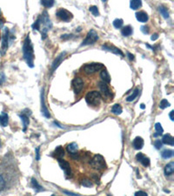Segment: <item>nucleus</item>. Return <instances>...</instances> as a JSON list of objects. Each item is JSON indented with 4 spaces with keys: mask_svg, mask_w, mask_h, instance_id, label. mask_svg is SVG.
I'll list each match as a JSON object with an SVG mask.
<instances>
[{
    "mask_svg": "<svg viewBox=\"0 0 174 196\" xmlns=\"http://www.w3.org/2000/svg\"><path fill=\"white\" fill-rule=\"evenodd\" d=\"M23 55L24 58L26 60L27 66L31 68L34 67V50H33V46L31 43V38L29 34L26 37L24 45H23Z\"/></svg>",
    "mask_w": 174,
    "mask_h": 196,
    "instance_id": "obj_1",
    "label": "nucleus"
},
{
    "mask_svg": "<svg viewBox=\"0 0 174 196\" xmlns=\"http://www.w3.org/2000/svg\"><path fill=\"white\" fill-rule=\"evenodd\" d=\"M101 98H102V96H101V94H100L99 92H97V91H92V92H89L86 94V96H85V101L90 106H98L100 104Z\"/></svg>",
    "mask_w": 174,
    "mask_h": 196,
    "instance_id": "obj_2",
    "label": "nucleus"
},
{
    "mask_svg": "<svg viewBox=\"0 0 174 196\" xmlns=\"http://www.w3.org/2000/svg\"><path fill=\"white\" fill-rule=\"evenodd\" d=\"M90 166L93 169H96V170H102L106 167L105 160L102 155L100 154L95 155L92 160H90Z\"/></svg>",
    "mask_w": 174,
    "mask_h": 196,
    "instance_id": "obj_3",
    "label": "nucleus"
},
{
    "mask_svg": "<svg viewBox=\"0 0 174 196\" xmlns=\"http://www.w3.org/2000/svg\"><path fill=\"white\" fill-rule=\"evenodd\" d=\"M104 69V65L100 63H92V64H87L85 65L82 67V71L85 73H86L88 75H92L94 73H96L98 71Z\"/></svg>",
    "mask_w": 174,
    "mask_h": 196,
    "instance_id": "obj_4",
    "label": "nucleus"
},
{
    "mask_svg": "<svg viewBox=\"0 0 174 196\" xmlns=\"http://www.w3.org/2000/svg\"><path fill=\"white\" fill-rule=\"evenodd\" d=\"M97 39H98V35H97V31L93 30V29H91V31H89V32L87 33L86 38L82 42L81 46L93 45V44H95L97 41Z\"/></svg>",
    "mask_w": 174,
    "mask_h": 196,
    "instance_id": "obj_5",
    "label": "nucleus"
},
{
    "mask_svg": "<svg viewBox=\"0 0 174 196\" xmlns=\"http://www.w3.org/2000/svg\"><path fill=\"white\" fill-rule=\"evenodd\" d=\"M57 162L62 168V170H64V172H65V175L66 177V179L71 178L72 175V173L69 162L65 160H63V159H57Z\"/></svg>",
    "mask_w": 174,
    "mask_h": 196,
    "instance_id": "obj_6",
    "label": "nucleus"
},
{
    "mask_svg": "<svg viewBox=\"0 0 174 196\" xmlns=\"http://www.w3.org/2000/svg\"><path fill=\"white\" fill-rule=\"evenodd\" d=\"M98 87H99V90H100V94L101 96H103L105 98H110L113 97V93L111 92L110 88L108 87V85L106 83L101 82L98 83Z\"/></svg>",
    "mask_w": 174,
    "mask_h": 196,
    "instance_id": "obj_7",
    "label": "nucleus"
},
{
    "mask_svg": "<svg viewBox=\"0 0 174 196\" xmlns=\"http://www.w3.org/2000/svg\"><path fill=\"white\" fill-rule=\"evenodd\" d=\"M57 17L60 19V20L64 21V22H68L72 18V14L69 11V10H65V9H59L56 12Z\"/></svg>",
    "mask_w": 174,
    "mask_h": 196,
    "instance_id": "obj_8",
    "label": "nucleus"
},
{
    "mask_svg": "<svg viewBox=\"0 0 174 196\" xmlns=\"http://www.w3.org/2000/svg\"><path fill=\"white\" fill-rule=\"evenodd\" d=\"M72 87L74 90V93L76 94H79L84 88V80L81 78L76 77L72 80Z\"/></svg>",
    "mask_w": 174,
    "mask_h": 196,
    "instance_id": "obj_9",
    "label": "nucleus"
},
{
    "mask_svg": "<svg viewBox=\"0 0 174 196\" xmlns=\"http://www.w3.org/2000/svg\"><path fill=\"white\" fill-rule=\"evenodd\" d=\"M9 29L5 28L4 34H3V40H2V54L4 55L6 52V50L8 49L9 46Z\"/></svg>",
    "mask_w": 174,
    "mask_h": 196,
    "instance_id": "obj_10",
    "label": "nucleus"
},
{
    "mask_svg": "<svg viewBox=\"0 0 174 196\" xmlns=\"http://www.w3.org/2000/svg\"><path fill=\"white\" fill-rule=\"evenodd\" d=\"M39 18H40V23L45 26L44 28H46V29L50 30L51 27H52V24H51V19H50L49 15H48V13H47L46 10H45V11L42 13L41 16L39 17Z\"/></svg>",
    "mask_w": 174,
    "mask_h": 196,
    "instance_id": "obj_11",
    "label": "nucleus"
},
{
    "mask_svg": "<svg viewBox=\"0 0 174 196\" xmlns=\"http://www.w3.org/2000/svg\"><path fill=\"white\" fill-rule=\"evenodd\" d=\"M66 52H61L57 57L55 58V60L53 61V63H52V65H51V72H53L55 70H56L57 68V67L59 66H60V64L62 63V61L66 58Z\"/></svg>",
    "mask_w": 174,
    "mask_h": 196,
    "instance_id": "obj_12",
    "label": "nucleus"
},
{
    "mask_svg": "<svg viewBox=\"0 0 174 196\" xmlns=\"http://www.w3.org/2000/svg\"><path fill=\"white\" fill-rule=\"evenodd\" d=\"M102 49L103 50H105V51H108V52H113V53L116 54V55H120V56L124 57L123 52H122L120 49H118V48H117L116 46H112V45H110V44H105V45H103Z\"/></svg>",
    "mask_w": 174,
    "mask_h": 196,
    "instance_id": "obj_13",
    "label": "nucleus"
},
{
    "mask_svg": "<svg viewBox=\"0 0 174 196\" xmlns=\"http://www.w3.org/2000/svg\"><path fill=\"white\" fill-rule=\"evenodd\" d=\"M41 113L47 119L51 118V114L49 113V110L47 109L45 103V92H44V88L42 89L41 91Z\"/></svg>",
    "mask_w": 174,
    "mask_h": 196,
    "instance_id": "obj_14",
    "label": "nucleus"
},
{
    "mask_svg": "<svg viewBox=\"0 0 174 196\" xmlns=\"http://www.w3.org/2000/svg\"><path fill=\"white\" fill-rule=\"evenodd\" d=\"M136 160L139 161L145 167L149 166V165H150V159H149L148 157L144 156V154H142V153H138V154L136 155Z\"/></svg>",
    "mask_w": 174,
    "mask_h": 196,
    "instance_id": "obj_15",
    "label": "nucleus"
},
{
    "mask_svg": "<svg viewBox=\"0 0 174 196\" xmlns=\"http://www.w3.org/2000/svg\"><path fill=\"white\" fill-rule=\"evenodd\" d=\"M132 146L134 147V149L136 150H140L143 148L144 146V139L141 137H136L135 139H133L132 141Z\"/></svg>",
    "mask_w": 174,
    "mask_h": 196,
    "instance_id": "obj_16",
    "label": "nucleus"
},
{
    "mask_svg": "<svg viewBox=\"0 0 174 196\" xmlns=\"http://www.w3.org/2000/svg\"><path fill=\"white\" fill-rule=\"evenodd\" d=\"M136 18H137V20L139 21V22H141V23H145V22H147L149 19V16L148 14L146 13V12H144V11H138V12H136Z\"/></svg>",
    "mask_w": 174,
    "mask_h": 196,
    "instance_id": "obj_17",
    "label": "nucleus"
},
{
    "mask_svg": "<svg viewBox=\"0 0 174 196\" xmlns=\"http://www.w3.org/2000/svg\"><path fill=\"white\" fill-rule=\"evenodd\" d=\"M18 116H19V118H20L21 120H22V122H23V126H24L23 131H24V132H26V129H27V127H28V126H29V123H30L29 116H28L26 114H25L24 112H23L22 114H18Z\"/></svg>",
    "mask_w": 174,
    "mask_h": 196,
    "instance_id": "obj_18",
    "label": "nucleus"
},
{
    "mask_svg": "<svg viewBox=\"0 0 174 196\" xmlns=\"http://www.w3.org/2000/svg\"><path fill=\"white\" fill-rule=\"evenodd\" d=\"M162 143L165 145H170V146H174V138L171 134H164L162 138Z\"/></svg>",
    "mask_w": 174,
    "mask_h": 196,
    "instance_id": "obj_19",
    "label": "nucleus"
},
{
    "mask_svg": "<svg viewBox=\"0 0 174 196\" xmlns=\"http://www.w3.org/2000/svg\"><path fill=\"white\" fill-rule=\"evenodd\" d=\"M64 155H65V150L63 148V146H57L54 150L53 156L56 157L57 159H62L64 157Z\"/></svg>",
    "mask_w": 174,
    "mask_h": 196,
    "instance_id": "obj_20",
    "label": "nucleus"
},
{
    "mask_svg": "<svg viewBox=\"0 0 174 196\" xmlns=\"http://www.w3.org/2000/svg\"><path fill=\"white\" fill-rule=\"evenodd\" d=\"M164 174L166 176H171L174 173V162H170L164 166Z\"/></svg>",
    "mask_w": 174,
    "mask_h": 196,
    "instance_id": "obj_21",
    "label": "nucleus"
},
{
    "mask_svg": "<svg viewBox=\"0 0 174 196\" xmlns=\"http://www.w3.org/2000/svg\"><path fill=\"white\" fill-rule=\"evenodd\" d=\"M9 123V117H8V114L3 112L1 115H0V125L3 126V127H5L7 126V125Z\"/></svg>",
    "mask_w": 174,
    "mask_h": 196,
    "instance_id": "obj_22",
    "label": "nucleus"
},
{
    "mask_svg": "<svg viewBox=\"0 0 174 196\" xmlns=\"http://www.w3.org/2000/svg\"><path fill=\"white\" fill-rule=\"evenodd\" d=\"M31 187H32L37 193L44 191V187L38 184V181H37L35 178H32V179H31Z\"/></svg>",
    "mask_w": 174,
    "mask_h": 196,
    "instance_id": "obj_23",
    "label": "nucleus"
},
{
    "mask_svg": "<svg viewBox=\"0 0 174 196\" xmlns=\"http://www.w3.org/2000/svg\"><path fill=\"white\" fill-rule=\"evenodd\" d=\"M100 78H102L103 82L105 83H110L111 82V76L109 75L108 72L105 70V69H103L101 72H100Z\"/></svg>",
    "mask_w": 174,
    "mask_h": 196,
    "instance_id": "obj_24",
    "label": "nucleus"
},
{
    "mask_svg": "<svg viewBox=\"0 0 174 196\" xmlns=\"http://www.w3.org/2000/svg\"><path fill=\"white\" fill-rule=\"evenodd\" d=\"M132 27L131 26H125V27H123V29L121 30V34H122L124 37L131 36V35L132 34Z\"/></svg>",
    "mask_w": 174,
    "mask_h": 196,
    "instance_id": "obj_25",
    "label": "nucleus"
},
{
    "mask_svg": "<svg viewBox=\"0 0 174 196\" xmlns=\"http://www.w3.org/2000/svg\"><path fill=\"white\" fill-rule=\"evenodd\" d=\"M173 151L172 149H164L162 153H161V156H162V158L163 159H165V160H167V159H170V158H172V156H173Z\"/></svg>",
    "mask_w": 174,
    "mask_h": 196,
    "instance_id": "obj_26",
    "label": "nucleus"
},
{
    "mask_svg": "<svg viewBox=\"0 0 174 196\" xmlns=\"http://www.w3.org/2000/svg\"><path fill=\"white\" fill-rule=\"evenodd\" d=\"M123 112V109H122V106L119 105V104H116L114 105L112 108V113L115 115H119V114H122Z\"/></svg>",
    "mask_w": 174,
    "mask_h": 196,
    "instance_id": "obj_27",
    "label": "nucleus"
},
{
    "mask_svg": "<svg viewBox=\"0 0 174 196\" xmlns=\"http://www.w3.org/2000/svg\"><path fill=\"white\" fill-rule=\"evenodd\" d=\"M142 2L140 0H132L130 2V6L132 10H138L139 7H141Z\"/></svg>",
    "mask_w": 174,
    "mask_h": 196,
    "instance_id": "obj_28",
    "label": "nucleus"
},
{
    "mask_svg": "<svg viewBox=\"0 0 174 196\" xmlns=\"http://www.w3.org/2000/svg\"><path fill=\"white\" fill-rule=\"evenodd\" d=\"M159 12H160V14L164 17V18L165 19H167V18H169V12H168V10L164 7V6H159Z\"/></svg>",
    "mask_w": 174,
    "mask_h": 196,
    "instance_id": "obj_29",
    "label": "nucleus"
},
{
    "mask_svg": "<svg viewBox=\"0 0 174 196\" xmlns=\"http://www.w3.org/2000/svg\"><path fill=\"white\" fill-rule=\"evenodd\" d=\"M67 151L69 152V154L71 153H75L77 151V143L73 142V143H71L70 145H68L66 147Z\"/></svg>",
    "mask_w": 174,
    "mask_h": 196,
    "instance_id": "obj_30",
    "label": "nucleus"
},
{
    "mask_svg": "<svg viewBox=\"0 0 174 196\" xmlns=\"http://www.w3.org/2000/svg\"><path fill=\"white\" fill-rule=\"evenodd\" d=\"M138 93H139V90H138V88H136V89L134 90V92L132 93V95H130L129 97H127L126 100H127L128 102H131V101L134 100L135 98L138 97Z\"/></svg>",
    "mask_w": 174,
    "mask_h": 196,
    "instance_id": "obj_31",
    "label": "nucleus"
},
{
    "mask_svg": "<svg viewBox=\"0 0 174 196\" xmlns=\"http://www.w3.org/2000/svg\"><path fill=\"white\" fill-rule=\"evenodd\" d=\"M54 0H42L41 5H44L46 8H51L54 5Z\"/></svg>",
    "mask_w": 174,
    "mask_h": 196,
    "instance_id": "obj_32",
    "label": "nucleus"
},
{
    "mask_svg": "<svg viewBox=\"0 0 174 196\" xmlns=\"http://www.w3.org/2000/svg\"><path fill=\"white\" fill-rule=\"evenodd\" d=\"M123 24L124 21L123 19H121V18H117V19H115V20L113 21V26H114L116 29H120V28L123 26Z\"/></svg>",
    "mask_w": 174,
    "mask_h": 196,
    "instance_id": "obj_33",
    "label": "nucleus"
},
{
    "mask_svg": "<svg viewBox=\"0 0 174 196\" xmlns=\"http://www.w3.org/2000/svg\"><path fill=\"white\" fill-rule=\"evenodd\" d=\"M81 185L85 186V187H92L93 186L92 181L91 180H89V179H86V178L83 179L82 181H81Z\"/></svg>",
    "mask_w": 174,
    "mask_h": 196,
    "instance_id": "obj_34",
    "label": "nucleus"
},
{
    "mask_svg": "<svg viewBox=\"0 0 174 196\" xmlns=\"http://www.w3.org/2000/svg\"><path fill=\"white\" fill-rule=\"evenodd\" d=\"M40 26H41V23H40V18H39V17L37 18V20L32 24V29L33 30H36V31H39L40 30Z\"/></svg>",
    "mask_w": 174,
    "mask_h": 196,
    "instance_id": "obj_35",
    "label": "nucleus"
},
{
    "mask_svg": "<svg viewBox=\"0 0 174 196\" xmlns=\"http://www.w3.org/2000/svg\"><path fill=\"white\" fill-rule=\"evenodd\" d=\"M6 187V181H5V177L0 174V191L4 190Z\"/></svg>",
    "mask_w": 174,
    "mask_h": 196,
    "instance_id": "obj_36",
    "label": "nucleus"
},
{
    "mask_svg": "<svg viewBox=\"0 0 174 196\" xmlns=\"http://www.w3.org/2000/svg\"><path fill=\"white\" fill-rule=\"evenodd\" d=\"M89 10H90V11L92 12V15H93V16H95V17H97V16H99V11H98V9H97V6H95V5H92V6H90Z\"/></svg>",
    "mask_w": 174,
    "mask_h": 196,
    "instance_id": "obj_37",
    "label": "nucleus"
},
{
    "mask_svg": "<svg viewBox=\"0 0 174 196\" xmlns=\"http://www.w3.org/2000/svg\"><path fill=\"white\" fill-rule=\"evenodd\" d=\"M171 106V105H170V103L166 100V99H162L160 104H159V108L164 109L166 108V107H168V106Z\"/></svg>",
    "mask_w": 174,
    "mask_h": 196,
    "instance_id": "obj_38",
    "label": "nucleus"
},
{
    "mask_svg": "<svg viewBox=\"0 0 174 196\" xmlns=\"http://www.w3.org/2000/svg\"><path fill=\"white\" fill-rule=\"evenodd\" d=\"M155 130L157 131L158 134H161V135H162L163 132H164V129H163V127H162V126H161L160 123H156L155 124Z\"/></svg>",
    "mask_w": 174,
    "mask_h": 196,
    "instance_id": "obj_39",
    "label": "nucleus"
},
{
    "mask_svg": "<svg viewBox=\"0 0 174 196\" xmlns=\"http://www.w3.org/2000/svg\"><path fill=\"white\" fill-rule=\"evenodd\" d=\"M154 146H155V147L157 149H160L163 146V143H162V141L160 139H157V140L154 141Z\"/></svg>",
    "mask_w": 174,
    "mask_h": 196,
    "instance_id": "obj_40",
    "label": "nucleus"
},
{
    "mask_svg": "<svg viewBox=\"0 0 174 196\" xmlns=\"http://www.w3.org/2000/svg\"><path fill=\"white\" fill-rule=\"evenodd\" d=\"M70 156H71L72 159H73V160H79V158H80V155H79V154L77 153V152H75V153H71V154H70Z\"/></svg>",
    "mask_w": 174,
    "mask_h": 196,
    "instance_id": "obj_41",
    "label": "nucleus"
},
{
    "mask_svg": "<svg viewBox=\"0 0 174 196\" xmlns=\"http://www.w3.org/2000/svg\"><path fill=\"white\" fill-rule=\"evenodd\" d=\"M141 31L143 32L144 34H148L149 31H150V30H149V27L146 26H141Z\"/></svg>",
    "mask_w": 174,
    "mask_h": 196,
    "instance_id": "obj_42",
    "label": "nucleus"
},
{
    "mask_svg": "<svg viewBox=\"0 0 174 196\" xmlns=\"http://www.w3.org/2000/svg\"><path fill=\"white\" fill-rule=\"evenodd\" d=\"M134 196H147V194L144 191H138L135 193Z\"/></svg>",
    "mask_w": 174,
    "mask_h": 196,
    "instance_id": "obj_43",
    "label": "nucleus"
},
{
    "mask_svg": "<svg viewBox=\"0 0 174 196\" xmlns=\"http://www.w3.org/2000/svg\"><path fill=\"white\" fill-rule=\"evenodd\" d=\"M64 194H65L69 196H80L79 194H74V193H72V192H69V191H66V190H64L63 191Z\"/></svg>",
    "mask_w": 174,
    "mask_h": 196,
    "instance_id": "obj_44",
    "label": "nucleus"
},
{
    "mask_svg": "<svg viewBox=\"0 0 174 196\" xmlns=\"http://www.w3.org/2000/svg\"><path fill=\"white\" fill-rule=\"evenodd\" d=\"M39 150H40L39 147H37L36 148V160H40V154H39Z\"/></svg>",
    "mask_w": 174,
    "mask_h": 196,
    "instance_id": "obj_45",
    "label": "nucleus"
},
{
    "mask_svg": "<svg viewBox=\"0 0 174 196\" xmlns=\"http://www.w3.org/2000/svg\"><path fill=\"white\" fill-rule=\"evenodd\" d=\"M72 34H65V35H62L61 38L62 39H69L72 38Z\"/></svg>",
    "mask_w": 174,
    "mask_h": 196,
    "instance_id": "obj_46",
    "label": "nucleus"
},
{
    "mask_svg": "<svg viewBox=\"0 0 174 196\" xmlns=\"http://www.w3.org/2000/svg\"><path fill=\"white\" fill-rule=\"evenodd\" d=\"M159 38V34L158 33H154L152 36L151 37V39L152 40V41H155V40H157Z\"/></svg>",
    "mask_w": 174,
    "mask_h": 196,
    "instance_id": "obj_47",
    "label": "nucleus"
},
{
    "mask_svg": "<svg viewBox=\"0 0 174 196\" xmlns=\"http://www.w3.org/2000/svg\"><path fill=\"white\" fill-rule=\"evenodd\" d=\"M126 53H127V56H128L130 60H134V58H134V55H133V54H132L131 52H127Z\"/></svg>",
    "mask_w": 174,
    "mask_h": 196,
    "instance_id": "obj_48",
    "label": "nucleus"
},
{
    "mask_svg": "<svg viewBox=\"0 0 174 196\" xmlns=\"http://www.w3.org/2000/svg\"><path fill=\"white\" fill-rule=\"evenodd\" d=\"M92 177L95 180V181H96V183H98V181H99V180H98V177H97V174H92Z\"/></svg>",
    "mask_w": 174,
    "mask_h": 196,
    "instance_id": "obj_49",
    "label": "nucleus"
},
{
    "mask_svg": "<svg viewBox=\"0 0 174 196\" xmlns=\"http://www.w3.org/2000/svg\"><path fill=\"white\" fill-rule=\"evenodd\" d=\"M173 114H174V111H171V113H170V119L172 121H173L174 120V118H173Z\"/></svg>",
    "mask_w": 174,
    "mask_h": 196,
    "instance_id": "obj_50",
    "label": "nucleus"
},
{
    "mask_svg": "<svg viewBox=\"0 0 174 196\" xmlns=\"http://www.w3.org/2000/svg\"><path fill=\"white\" fill-rule=\"evenodd\" d=\"M5 80V74L2 76V78H0V86L4 83V81Z\"/></svg>",
    "mask_w": 174,
    "mask_h": 196,
    "instance_id": "obj_51",
    "label": "nucleus"
},
{
    "mask_svg": "<svg viewBox=\"0 0 174 196\" xmlns=\"http://www.w3.org/2000/svg\"><path fill=\"white\" fill-rule=\"evenodd\" d=\"M140 107H141V109L145 108V106H144V104H141V105H140Z\"/></svg>",
    "mask_w": 174,
    "mask_h": 196,
    "instance_id": "obj_52",
    "label": "nucleus"
},
{
    "mask_svg": "<svg viewBox=\"0 0 174 196\" xmlns=\"http://www.w3.org/2000/svg\"><path fill=\"white\" fill-rule=\"evenodd\" d=\"M51 196H56V195H54V194H52V195H51Z\"/></svg>",
    "mask_w": 174,
    "mask_h": 196,
    "instance_id": "obj_53",
    "label": "nucleus"
},
{
    "mask_svg": "<svg viewBox=\"0 0 174 196\" xmlns=\"http://www.w3.org/2000/svg\"><path fill=\"white\" fill-rule=\"evenodd\" d=\"M108 196H111V195H108Z\"/></svg>",
    "mask_w": 174,
    "mask_h": 196,
    "instance_id": "obj_54",
    "label": "nucleus"
},
{
    "mask_svg": "<svg viewBox=\"0 0 174 196\" xmlns=\"http://www.w3.org/2000/svg\"><path fill=\"white\" fill-rule=\"evenodd\" d=\"M0 13H1V11H0Z\"/></svg>",
    "mask_w": 174,
    "mask_h": 196,
    "instance_id": "obj_55",
    "label": "nucleus"
}]
</instances>
